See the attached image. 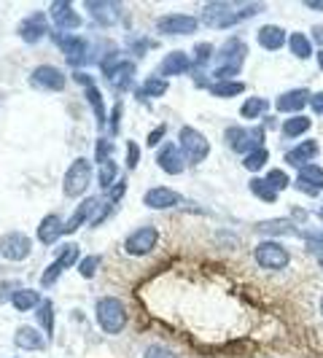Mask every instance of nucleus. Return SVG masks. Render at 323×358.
<instances>
[{
    "instance_id": "f257e3e1",
    "label": "nucleus",
    "mask_w": 323,
    "mask_h": 358,
    "mask_svg": "<svg viewBox=\"0 0 323 358\" xmlns=\"http://www.w3.org/2000/svg\"><path fill=\"white\" fill-rule=\"evenodd\" d=\"M245 59H248V43H243L240 38H227L213 57V78L215 81H237Z\"/></svg>"
},
{
    "instance_id": "f03ea898",
    "label": "nucleus",
    "mask_w": 323,
    "mask_h": 358,
    "mask_svg": "<svg viewBox=\"0 0 323 358\" xmlns=\"http://www.w3.org/2000/svg\"><path fill=\"white\" fill-rule=\"evenodd\" d=\"M94 321L100 326V331H106L110 337L122 334L127 329V321H129L124 302L119 296H100L94 302Z\"/></svg>"
},
{
    "instance_id": "7ed1b4c3",
    "label": "nucleus",
    "mask_w": 323,
    "mask_h": 358,
    "mask_svg": "<svg viewBox=\"0 0 323 358\" xmlns=\"http://www.w3.org/2000/svg\"><path fill=\"white\" fill-rule=\"evenodd\" d=\"M100 73L106 76V81L116 90H129L132 87V78H135V62L119 57V52H110L108 57L100 59Z\"/></svg>"
},
{
    "instance_id": "20e7f679",
    "label": "nucleus",
    "mask_w": 323,
    "mask_h": 358,
    "mask_svg": "<svg viewBox=\"0 0 323 358\" xmlns=\"http://www.w3.org/2000/svg\"><path fill=\"white\" fill-rule=\"evenodd\" d=\"M264 138H267L264 127H248V129H243V127L232 124L227 127V132H224L227 145L232 148L234 154H240V157H248L256 148H264Z\"/></svg>"
},
{
    "instance_id": "39448f33",
    "label": "nucleus",
    "mask_w": 323,
    "mask_h": 358,
    "mask_svg": "<svg viewBox=\"0 0 323 358\" xmlns=\"http://www.w3.org/2000/svg\"><path fill=\"white\" fill-rule=\"evenodd\" d=\"M178 145L186 157V164H202L210 154V141L199 132L197 127L183 124L178 132Z\"/></svg>"
},
{
    "instance_id": "423d86ee",
    "label": "nucleus",
    "mask_w": 323,
    "mask_h": 358,
    "mask_svg": "<svg viewBox=\"0 0 323 358\" xmlns=\"http://www.w3.org/2000/svg\"><path fill=\"white\" fill-rule=\"evenodd\" d=\"M89 183H92V162L84 159V157H76L71 162V167H68V173H65V180H62L65 197L78 199L89 189Z\"/></svg>"
},
{
    "instance_id": "0eeeda50",
    "label": "nucleus",
    "mask_w": 323,
    "mask_h": 358,
    "mask_svg": "<svg viewBox=\"0 0 323 358\" xmlns=\"http://www.w3.org/2000/svg\"><path fill=\"white\" fill-rule=\"evenodd\" d=\"M52 41L57 43V49L65 54L68 65H73V71H78L87 59H89V41L81 36H73V33H54Z\"/></svg>"
},
{
    "instance_id": "6e6552de",
    "label": "nucleus",
    "mask_w": 323,
    "mask_h": 358,
    "mask_svg": "<svg viewBox=\"0 0 323 358\" xmlns=\"http://www.w3.org/2000/svg\"><path fill=\"white\" fill-rule=\"evenodd\" d=\"M253 259L261 269L269 272H278V269H286L291 262V253L286 245H280L278 240H261L256 248H253Z\"/></svg>"
},
{
    "instance_id": "1a4fd4ad",
    "label": "nucleus",
    "mask_w": 323,
    "mask_h": 358,
    "mask_svg": "<svg viewBox=\"0 0 323 358\" xmlns=\"http://www.w3.org/2000/svg\"><path fill=\"white\" fill-rule=\"evenodd\" d=\"M159 245V229L157 227H138L124 237V251L135 259L151 256Z\"/></svg>"
},
{
    "instance_id": "9d476101",
    "label": "nucleus",
    "mask_w": 323,
    "mask_h": 358,
    "mask_svg": "<svg viewBox=\"0 0 323 358\" xmlns=\"http://www.w3.org/2000/svg\"><path fill=\"white\" fill-rule=\"evenodd\" d=\"M199 19H202L205 27H213V30H227V27L240 24V22H237V6H234V3H224V0L208 3V6L202 8V17Z\"/></svg>"
},
{
    "instance_id": "9b49d317",
    "label": "nucleus",
    "mask_w": 323,
    "mask_h": 358,
    "mask_svg": "<svg viewBox=\"0 0 323 358\" xmlns=\"http://www.w3.org/2000/svg\"><path fill=\"white\" fill-rule=\"evenodd\" d=\"M49 19H52V24H54V33H73V30H78V27L84 24L81 14L73 8L68 0L52 3V6H49Z\"/></svg>"
},
{
    "instance_id": "f8f14e48",
    "label": "nucleus",
    "mask_w": 323,
    "mask_h": 358,
    "mask_svg": "<svg viewBox=\"0 0 323 358\" xmlns=\"http://www.w3.org/2000/svg\"><path fill=\"white\" fill-rule=\"evenodd\" d=\"M199 24L202 22L192 14H164V17L157 19V30L162 36H194Z\"/></svg>"
},
{
    "instance_id": "ddd939ff",
    "label": "nucleus",
    "mask_w": 323,
    "mask_h": 358,
    "mask_svg": "<svg viewBox=\"0 0 323 358\" xmlns=\"http://www.w3.org/2000/svg\"><path fill=\"white\" fill-rule=\"evenodd\" d=\"M49 27H52L49 14H46V11H33V14H27V17L22 19V24H19L17 33H19V38H22L24 43L36 46L43 36H52V33H49Z\"/></svg>"
},
{
    "instance_id": "4468645a",
    "label": "nucleus",
    "mask_w": 323,
    "mask_h": 358,
    "mask_svg": "<svg viewBox=\"0 0 323 358\" xmlns=\"http://www.w3.org/2000/svg\"><path fill=\"white\" fill-rule=\"evenodd\" d=\"M33 251V240L24 232H6L0 237V256L8 262H24Z\"/></svg>"
},
{
    "instance_id": "2eb2a0df",
    "label": "nucleus",
    "mask_w": 323,
    "mask_h": 358,
    "mask_svg": "<svg viewBox=\"0 0 323 358\" xmlns=\"http://www.w3.org/2000/svg\"><path fill=\"white\" fill-rule=\"evenodd\" d=\"M294 189L302 192L307 197H318L323 192V167L321 164H305L299 167L296 180H294Z\"/></svg>"
},
{
    "instance_id": "dca6fc26",
    "label": "nucleus",
    "mask_w": 323,
    "mask_h": 358,
    "mask_svg": "<svg viewBox=\"0 0 323 358\" xmlns=\"http://www.w3.org/2000/svg\"><path fill=\"white\" fill-rule=\"evenodd\" d=\"M30 87L43 92H62L65 90V73L54 65H38L36 71L30 73Z\"/></svg>"
},
{
    "instance_id": "f3484780",
    "label": "nucleus",
    "mask_w": 323,
    "mask_h": 358,
    "mask_svg": "<svg viewBox=\"0 0 323 358\" xmlns=\"http://www.w3.org/2000/svg\"><path fill=\"white\" fill-rule=\"evenodd\" d=\"M157 164L162 167V173H167V176H183V170H186V157H183L180 145L162 143L159 148H157Z\"/></svg>"
},
{
    "instance_id": "a211bd4d",
    "label": "nucleus",
    "mask_w": 323,
    "mask_h": 358,
    "mask_svg": "<svg viewBox=\"0 0 323 358\" xmlns=\"http://www.w3.org/2000/svg\"><path fill=\"white\" fill-rule=\"evenodd\" d=\"M180 202H183V194L170 186H154L143 194V205L151 210H170V208H178Z\"/></svg>"
},
{
    "instance_id": "6ab92c4d",
    "label": "nucleus",
    "mask_w": 323,
    "mask_h": 358,
    "mask_svg": "<svg viewBox=\"0 0 323 358\" xmlns=\"http://www.w3.org/2000/svg\"><path fill=\"white\" fill-rule=\"evenodd\" d=\"M305 108H310V92L296 87L291 92H283L278 100H275V110L278 113H286V116H299Z\"/></svg>"
},
{
    "instance_id": "aec40b11",
    "label": "nucleus",
    "mask_w": 323,
    "mask_h": 358,
    "mask_svg": "<svg viewBox=\"0 0 323 358\" xmlns=\"http://www.w3.org/2000/svg\"><path fill=\"white\" fill-rule=\"evenodd\" d=\"M194 71V62H192V54L186 52H170L162 57L159 62V73L162 78H173V76H183V73Z\"/></svg>"
},
{
    "instance_id": "412c9836",
    "label": "nucleus",
    "mask_w": 323,
    "mask_h": 358,
    "mask_svg": "<svg viewBox=\"0 0 323 358\" xmlns=\"http://www.w3.org/2000/svg\"><path fill=\"white\" fill-rule=\"evenodd\" d=\"M97 205H100V199H97V197L81 199V202H78V208L73 210V215L65 221V234L78 232L84 224H89L92 218H94V213H97Z\"/></svg>"
},
{
    "instance_id": "4be33fe9",
    "label": "nucleus",
    "mask_w": 323,
    "mask_h": 358,
    "mask_svg": "<svg viewBox=\"0 0 323 358\" xmlns=\"http://www.w3.org/2000/svg\"><path fill=\"white\" fill-rule=\"evenodd\" d=\"M65 234V221H62V215L59 213H49V215H43V221L38 224V243L41 245H54L59 237Z\"/></svg>"
},
{
    "instance_id": "5701e85b",
    "label": "nucleus",
    "mask_w": 323,
    "mask_h": 358,
    "mask_svg": "<svg viewBox=\"0 0 323 358\" xmlns=\"http://www.w3.org/2000/svg\"><path fill=\"white\" fill-rule=\"evenodd\" d=\"M321 154V145H318V141H302V143H296L291 151H286V164H291V167H305V164H313V159Z\"/></svg>"
},
{
    "instance_id": "b1692460",
    "label": "nucleus",
    "mask_w": 323,
    "mask_h": 358,
    "mask_svg": "<svg viewBox=\"0 0 323 358\" xmlns=\"http://www.w3.org/2000/svg\"><path fill=\"white\" fill-rule=\"evenodd\" d=\"M84 8H87V14H92V19L97 22V24H103V27H110V24H116L119 22V14H122V8L116 6V3H106V0H87L84 3Z\"/></svg>"
},
{
    "instance_id": "393cba45",
    "label": "nucleus",
    "mask_w": 323,
    "mask_h": 358,
    "mask_svg": "<svg viewBox=\"0 0 323 358\" xmlns=\"http://www.w3.org/2000/svg\"><path fill=\"white\" fill-rule=\"evenodd\" d=\"M256 41H259V46H261L264 52H280L283 46H288L286 30L278 27V24H264V27H259Z\"/></svg>"
},
{
    "instance_id": "a878e982",
    "label": "nucleus",
    "mask_w": 323,
    "mask_h": 358,
    "mask_svg": "<svg viewBox=\"0 0 323 358\" xmlns=\"http://www.w3.org/2000/svg\"><path fill=\"white\" fill-rule=\"evenodd\" d=\"M14 345L22 348V350H46V337L38 331L36 326H19L17 334H14Z\"/></svg>"
},
{
    "instance_id": "bb28decb",
    "label": "nucleus",
    "mask_w": 323,
    "mask_h": 358,
    "mask_svg": "<svg viewBox=\"0 0 323 358\" xmlns=\"http://www.w3.org/2000/svg\"><path fill=\"white\" fill-rule=\"evenodd\" d=\"M259 234H267V237H288V234H302L296 229V224L291 218H269V221H259L253 227Z\"/></svg>"
},
{
    "instance_id": "cd10ccee",
    "label": "nucleus",
    "mask_w": 323,
    "mask_h": 358,
    "mask_svg": "<svg viewBox=\"0 0 323 358\" xmlns=\"http://www.w3.org/2000/svg\"><path fill=\"white\" fill-rule=\"evenodd\" d=\"M43 302V296H41V291L36 288H19L17 294L11 296V307L17 310V313H30V310H38Z\"/></svg>"
},
{
    "instance_id": "c85d7f7f",
    "label": "nucleus",
    "mask_w": 323,
    "mask_h": 358,
    "mask_svg": "<svg viewBox=\"0 0 323 358\" xmlns=\"http://www.w3.org/2000/svg\"><path fill=\"white\" fill-rule=\"evenodd\" d=\"M87 100H89L92 110H94V119H97V127L100 129H108V113H106V100H103V92L97 90V84H92L84 90Z\"/></svg>"
},
{
    "instance_id": "c756f323",
    "label": "nucleus",
    "mask_w": 323,
    "mask_h": 358,
    "mask_svg": "<svg viewBox=\"0 0 323 358\" xmlns=\"http://www.w3.org/2000/svg\"><path fill=\"white\" fill-rule=\"evenodd\" d=\"M167 90H170L167 78H162V76H148L143 84H141V90L135 92V97H138V100H148V97H162V94H167Z\"/></svg>"
},
{
    "instance_id": "7c9ffc66",
    "label": "nucleus",
    "mask_w": 323,
    "mask_h": 358,
    "mask_svg": "<svg viewBox=\"0 0 323 358\" xmlns=\"http://www.w3.org/2000/svg\"><path fill=\"white\" fill-rule=\"evenodd\" d=\"M288 49H291V54H294L296 59H310L315 46H313L310 36H305V33H291V36H288Z\"/></svg>"
},
{
    "instance_id": "2f4dec72",
    "label": "nucleus",
    "mask_w": 323,
    "mask_h": 358,
    "mask_svg": "<svg viewBox=\"0 0 323 358\" xmlns=\"http://www.w3.org/2000/svg\"><path fill=\"white\" fill-rule=\"evenodd\" d=\"M280 129L286 138H302V135H307V129H313V122H310V116L299 113V116H288Z\"/></svg>"
},
{
    "instance_id": "473e14b6",
    "label": "nucleus",
    "mask_w": 323,
    "mask_h": 358,
    "mask_svg": "<svg viewBox=\"0 0 323 358\" xmlns=\"http://www.w3.org/2000/svg\"><path fill=\"white\" fill-rule=\"evenodd\" d=\"M245 87L248 84H243V81H213L210 87H208V92L213 94V97H237V94H243L245 92Z\"/></svg>"
},
{
    "instance_id": "72a5a7b5",
    "label": "nucleus",
    "mask_w": 323,
    "mask_h": 358,
    "mask_svg": "<svg viewBox=\"0 0 323 358\" xmlns=\"http://www.w3.org/2000/svg\"><path fill=\"white\" fill-rule=\"evenodd\" d=\"M54 262L62 269H71V267H76V264H81V248H78V243H65V245L59 248Z\"/></svg>"
},
{
    "instance_id": "f704fd0d",
    "label": "nucleus",
    "mask_w": 323,
    "mask_h": 358,
    "mask_svg": "<svg viewBox=\"0 0 323 358\" xmlns=\"http://www.w3.org/2000/svg\"><path fill=\"white\" fill-rule=\"evenodd\" d=\"M267 108H269V100H264V97H248V100L240 106V116L248 119V122H253V119L264 116Z\"/></svg>"
},
{
    "instance_id": "c9c22d12",
    "label": "nucleus",
    "mask_w": 323,
    "mask_h": 358,
    "mask_svg": "<svg viewBox=\"0 0 323 358\" xmlns=\"http://www.w3.org/2000/svg\"><path fill=\"white\" fill-rule=\"evenodd\" d=\"M248 186H251V194H256V199H261V202H267V205H275V202H278V192L264 180V176L251 178Z\"/></svg>"
},
{
    "instance_id": "e433bc0d",
    "label": "nucleus",
    "mask_w": 323,
    "mask_h": 358,
    "mask_svg": "<svg viewBox=\"0 0 323 358\" xmlns=\"http://www.w3.org/2000/svg\"><path fill=\"white\" fill-rule=\"evenodd\" d=\"M267 162H269V148L264 145V148L251 151L248 157H243V167H245L248 173H261V170L267 167Z\"/></svg>"
},
{
    "instance_id": "4c0bfd02",
    "label": "nucleus",
    "mask_w": 323,
    "mask_h": 358,
    "mask_svg": "<svg viewBox=\"0 0 323 358\" xmlns=\"http://www.w3.org/2000/svg\"><path fill=\"white\" fill-rule=\"evenodd\" d=\"M36 313H38V323H41L43 334H46V337H54V302L52 299H43Z\"/></svg>"
},
{
    "instance_id": "58836bf2",
    "label": "nucleus",
    "mask_w": 323,
    "mask_h": 358,
    "mask_svg": "<svg viewBox=\"0 0 323 358\" xmlns=\"http://www.w3.org/2000/svg\"><path fill=\"white\" fill-rule=\"evenodd\" d=\"M116 178H119V164L113 159H108L106 164H100V173H97V183L100 189L108 192L110 186H116Z\"/></svg>"
},
{
    "instance_id": "ea45409f",
    "label": "nucleus",
    "mask_w": 323,
    "mask_h": 358,
    "mask_svg": "<svg viewBox=\"0 0 323 358\" xmlns=\"http://www.w3.org/2000/svg\"><path fill=\"white\" fill-rule=\"evenodd\" d=\"M215 57V49L213 43H208V41H202V43H197L194 46V54H192V62H194V71H202L210 59Z\"/></svg>"
},
{
    "instance_id": "a19ab883",
    "label": "nucleus",
    "mask_w": 323,
    "mask_h": 358,
    "mask_svg": "<svg viewBox=\"0 0 323 358\" xmlns=\"http://www.w3.org/2000/svg\"><path fill=\"white\" fill-rule=\"evenodd\" d=\"M264 180H267L275 192H286L288 186H291V176H288L286 170H280V167H272L267 176H264Z\"/></svg>"
},
{
    "instance_id": "79ce46f5",
    "label": "nucleus",
    "mask_w": 323,
    "mask_h": 358,
    "mask_svg": "<svg viewBox=\"0 0 323 358\" xmlns=\"http://www.w3.org/2000/svg\"><path fill=\"white\" fill-rule=\"evenodd\" d=\"M97 267H100V256H97V253H94V256H84L81 264H78V275L89 280V278H94Z\"/></svg>"
},
{
    "instance_id": "37998d69",
    "label": "nucleus",
    "mask_w": 323,
    "mask_h": 358,
    "mask_svg": "<svg viewBox=\"0 0 323 358\" xmlns=\"http://www.w3.org/2000/svg\"><path fill=\"white\" fill-rule=\"evenodd\" d=\"M110 154H113V143L108 138H97V143H94V159H97V164H106L110 159Z\"/></svg>"
},
{
    "instance_id": "c03bdc74",
    "label": "nucleus",
    "mask_w": 323,
    "mask_h": 358,
    "mask_svg": "<svg viewBox=\"0 0 323 358\" xmlns=\"http://www.w3.org/2000/svg\"><path fill=\"white\" fill-rule=\"evenodd\" d=\"M143 358H178V356H175V350H170L167 345H159V342H157V345H148V348H145Z\"/></svg>"
},
{
    "instance_id": "a18cd8bd",
    "label": "nucleus",
    "mask_w": 323,
    "mask_h": 358,
    "mask_svg": "<svg viewBox=\"0 0 323 358\" xmlns=\"http://www.w3.org/2000/svg\"><path fill=\"white\" fill-rule=\"evenodd\" d=\"M122 113H124V106H122V100H116V106H113V110H110V119H108V132H110V135H116V132H119Z\"/></svg>"
},
{
    "instance_id": "49530a36",
    "label": "nucleus",
    "mask_w": 323,
    "mask_h": 358,
    "mask_svg": "<svg viewBox=\"0 0 323 358\" xmlns=\"http://www.w3.org/2000/svg\"><path fill=\"white\" fill-rule=\"evenodd\" d=\"M138 162H141V145L135 143V141H127V167L135 170Z\"/></svg>"
},
{
    "instance_id": "de8ad7c7",
    "label": "nucleus",
    "mask_w": 323,
    "mask_h": 358,
    "mask_svg": "<svg viewBox=\"0 0 323 358\" xmlns=\"http://www.w3.org/2000/svg\"><path fill=\"white\" fill-rule=\"evenodd\" d=\"M124 192H127V180H119L116 186H110L108 189V202H113V205H119L122 202V197H124Z\"/></svg>"
},
{
    "instance_id": "09e8293b",
    "label": "nucleus",
    "mask_w": 323,
    "mask_h": 358,
    "mask_svg": "<svg viewBox=\"0 0 323 358\" xmlns=\"http://www.w3.org/2000/svg\"><path fill=\"white\" fill-rule=\"evenodd\" d=\"M148 49H151V41L148 38H132V43H129V52L135 54V57H143Z\"/></svg>"
},
{
    "instance_id": "8fccbe9b",
    "label": "nucleus",
    "mask_w": 323,
    "mask_h": 358,
    "mask_svg": "<svg viewBox=\"0 0 323 358\" xmlns=\"http://www.w3.org/2000/svg\"><path fill=\"white\" fill-rule=\"evenodd\" d=\"M164 132H167V127H164V124L154 127V129H151V135L145 138V145H151V148H157V145H159V141H164Z\"/></svg>"
},
{
    "instance_id": "3c124183",
    "label": "nucleus",
    "mask_w": 323,
    "mask_h": 358,
    "mask_svg": "<svg viewBox=\"0 0 323 358\" xmlns=\"http://www.w3.org/2000/svg\"><path fill=\"white\" fill-rule=\"evenodd\" d=\"M310 108L315 116H323V92H313L310 94Z\"/></svg>"
},
{
    "instance_id": "603ef678",
    "label": "nucleus",
    "mask_w": 323,
    "mask_h": 358,
    "mask_svg": "<svg viewBox=\"0 0 323 358\" xmlns=\"http://www.w3.org/2000/svg\"><path fill=\"white\" fill-rule=\"evenodd\" d=\"M310 41H313V46L318 43L323 49V24H313V33H310Z\"/></svg>"
},
{
    "instance_id": "864d4df0",
    "label": "nucleus",
    "mask_w": 323,
    "mask_h": 358,
    "mask_svg": "<svg viewBox=\"0 0 323 358\" xmlns=\"http://www.w3.org/2000/svg\"><path fill=\"white\" fill-rule=\"evenodd\" d=\"M291 221L294 224H302V221H307V210H302V208H291Z\"/></svg>"
},
{
    "instance_id": "5fc2aeb1",
    "label": "nucleus",
    "mask_w": 323,
    "mask_h": 358,
    "mask_svg": "<svg viewBox=\"0 0 323 358\" xmlns=\"http://www.w3.org/2000/svg\"><path fill=\"white\" fill-rule=\"evenodd\" d=\"M305 8H310V11H323V0H305Z\"/></svg>"
},
{
    "instance_id": "6e6d98bb",
    "label": "nucleus",
    "mask_w": 323,
    "mask_h": 358,
    "mask_svg": "<svg viewBox=\"0 0 323 358\" xmlns=\"http://www.w3.org/2000/svg\"><path fill=\"white\" fill-rule=\"evenodd\" d=\"M315 62H318V68L323 71V49H318V52H315Z\"/></svg>"
},
{
    "instance_id": "4d7b16f0",
    "label": "nucleus",
    "mask_w": 323,
    "mask_h": 358,
    "mask_svg": "<svg viewBox=\"0 0 323 358\" xmlns=\"http://www.w3.org/2000/svg\"><path fill=\"white\" fill-rule=\"evenodd\" d=\"M318 218H321V221H323V208H321V210H318Z\"/></svg>"
},
{
    "instance_id": "13d9d810",
    "label": "nucleus",
    "mask_w": 323,
    "mask_h": 358,
    "mask_svg": "<svg viewBox=\"0 0 323 358\" xmlns=\"http://www.w3.org/2000/svg\"><path fill=\"white\" fill-rule=\"evenodd\" d=\"M321 315H323V296H321Z\"/></svg>"
},
{
    "instance_id": "bf43d9fd",
    "label": "nucleus",
    "mask_w": 323,
    "mask_h": 358,
    "mask_svg": "<svg viewBox=\"0 0 323 358\" xmlns=\"http://www.w3.org/2000/svg\"><path fill=\"white\" fill-rule=\"evenodd\" d=\"M318 264H321V269H323V259H318Z\"/></svg>"
}]
</instances>
